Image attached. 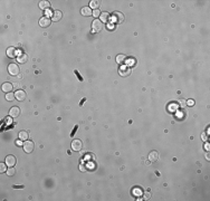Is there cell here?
Masks as SVG:
<instances>
[{
  "label": "cell",
  "instance_id": "cell-1",
  "mask_svg": "<svg viewBox=\"0 0 210 201\" xmlns=\"http://www.w3.org/2000/svg\"><path fill=\"white\" fill-rule=\"evenodd\" d=\"M111 20H112V22H114V23H122L123 21H124V15H123L122 12L115 11L113 15H112Z\"/></svg>",
  "mask_w": 210,
  "mask_h": 201
},
{
  "label": "cell",
  "instance_id": "cell-2",
  "mask_svg": "<svg viewBox=\"0 0 210 201\" xmlns=\"http://www.w3.org/2000/svg\"><path fill=\"white\" fill-rule=\"evenodd\" d=\"M8 72L11 76H17L18 74L20 73V68H19L18 65L11 63V64H9V66H8Z\"/></svg>",
  "mask_w": 210,
  "mask_h": 201
},
{
  "label": "cell",
  "instance_id": "cell-3",
  "mask_svg": "<svg viewBox=\"0 0 210 201\" xmlns=\"http://www.w3.org/2000/svg\"><path fill=\"white\" fill-rule=\"evenodd\" d=\"M22 146H23V151L26 152V153H31V152L34 151L35 144H34V142H32V141L27 140V141H25V143H23Z\"/></svg>",
  "mask_w": 210,
  "mask_h": 201
},
{
  "label": "cell",
  "instance_id": "cell-4",
  "mask_svg": "<svg viewBox=\"0 0 210 201\" xmlns=\"http://www.w3.org/2000/svg\"><path fill=\"white\" fill-rule=\"evenodd\" d=\"M92 29H93L94 32H99L103 29V22L101 20L95 19V20L93 21V23H92Z\"/></svg>",
  "mask_w": 210,
  "mask_h": 201
},
{
  "label": "cell",
  "instance_id": "cell-5",
  "mask_svg": "<svg viewBox=\"0 0 210 201\" xmlns=\"http://www.w3.org/2000/svg\"><path fill=\"white\" fill-rule=\"evenodd\" d=\"M16 162H17V160H16V157L14 156V155H7L6 159H5V163H6L9 168H11V166L15 165Z\"/></svg>",
  "mask_w": 210,
  "mask_h": 201
},
{
  "label": "cell",
  "instance_id": "cell-6",
  "mask_svg": "<svg viewBox=\"0 0 210 201\" xmlns=\"http://www.w3.org/2000/svg\"><path fill=\"white\" fill-rule=\"evenodd\" d=\"M15 97H16V99H17V101H19V102H22V101H25V99H26V93H25L23 90L19 89V90H17V92H16Z\"/></svg>",
  "mask_w": 210,
  "mask_h": 201
},
{
  "label": "cell",
  "instance_id": "cell-7",
  "mask_svg": "<svg viewBox=\"0 0 210 201\" xmlns=\"http://www.w3.org/2000/svg\"><path fill=\"white\" fill-rule=\"evenodd\" d=\"M6 54H7V56H8L9 58H15V57H18L17 56V50H16L15 47H9L8 49H7Z\"/></svg>",
  "mask_w": 210,
  "mask_h": 201
},
{
  "label": "cell",
  "instance_id": "cell-8",
  "mask_svg": "<svg viewBox=\"0 0 210 201\" xmlns=\"http://www.w3.org/2000/svg\"><path fill=\"white\" fill-rule=\"evenodd\" d=\"M1 88H2V90H3V92H6V94H7V93H11V90H12V88H14V86H12L11 83L7 82V83H3L2 86H1Z\"/></svg>",
  "mask_w": 210,
  "mask_h": 201
},
{
  "label": "cell",
  "instance_id": "cell-9",
  "mask_svg": "<svg viewBox=\"0 0 210 201\" xmlns=\"http://www.w3.org/2000/svg\"><path fill=\"white\" fill-rule=\"evenodd\" d=\"M19 114H20V110H19V107H17V106H14V107H11V110L9 111V115L11 117H17L19 116Z\"/></svg>",
  "mask_w": 210,
  "mask_h": 201
},
{
  "label": "cell",
  "instance_id": "cell-10",
  "mask_svg": "<svg viewBox=\"0 0 210 201\" xmlns=\"http://www.w3.org/2000/svg\"><path fill=\"white\" fill-rule=\"evenodd\" d=\"M39 25H40L41 27H44V28H46V27H48L50 25V19L48 17H43L40 18V20H39Z\"/></svg>",
  "mask_w": 210,
  "mask_h": 201
},
{
  "label": "cell",
  "instance_id": "cell-11",
  "mask_svg": "<svg viewBox=\"0 0 210 201\" xmlns=\"http://www.w3.org/2000/svg\"><path fill=\"white\" fill-rule=\"evenodd\" d=\"M72 149H73L74 151H79V150L82 149V142L79 140L73 141V143H72Z\"/></svg>",
  "mask_w": 210,
  "mask_h": 201
},
{
  "label": "cell",
  "instance_id": "cell-12",
  "mask_svg": "<svg viewBox=\"0 0 210 201\" xmlns=\"http://www.w3.org/2000/svg\"><path fill=\"white\" fill-rule=\"evenodd\" d=\"M61 17H63V14H61L59 10H56V11L52 12V21H58V20H60Z\"/></svg>",
  "mask_w": 210,
  "mask_h": 201
},
{
  "label": "cell",
  "instance_id": "cell-13",
  "mask_svg": "<svg viewBox=\"0 0 210 201\" xmlns=\"http://www.w3.org/2000/svg\"><path fill=\"white\" fill-rule=\"evenodd\" d=\"M158 159H159V153H158L157 151L150 152V154H149V161L150 162H155Z\"/></svg>",
  "mask_w": 210,
  "mask_h": 201
},
{
  "label": "cell",
  "instance_id": "cell-14",
  "mask_svg": "<svg viewBox=\"0 0 210 201\" xmlns=\"http://www.w3.org/2000/svg\"><path fill=\"white\" fill-rule=\"evenodd\" d=\"M99 18H101V21H102V22L107 23L108 21H110V19H111V16H110V14H107V12H103V14H101Z\"/></svg>",
  "mask_w": 210,
  "mask_h": 201
},
{
  "label": "cell",
  "instance_id": "cell-15",
  "mask_svg": "<svg viewBox=\"0 0 210 201\" xmlns=\"http://www.w3.org/2000/svg\"><path fill=\"white\" fill-rule=\"evenodd\" d=\"M81 12H82V15H83V16H85V17H88V16L93 15V11L90 10V7H84V8H82Z\"/></svg>",
  "mask_w": 210,
  "mask_h": 201
},
{
  "label": "cell",
  "instance_id": "cell-16",
  "mask_svg": "<svg viewBox=\"0 0 210 201\" xmlns=\"http://www.w3.org/2000/svg\"><path fill=\"white\" fill-rule=\"evenodd\" d=\"M17 60H18V63L23 64V63H26V61L28 60V56H27L26 54H20V55H18Z\"/></svg>",
  "mask_w": 210,
  "mask_h": 201
},
{
  "label": "cell",
  "instance_id": "cell-17",
  "mask_svg": "<svg viewBox=\"0 0 210 201\" xmlns=\"http://www.w3.org/2000/svg\"><path fill=\"white\" fill-rule=\"evenodd\" d=\"M28 137H29V134H28V132L27 131H20L19 132V140L27 141L28 140Z\"/></svg>",
  "mask_w": 210,
  "mask_h": 201
},
{
  "label": "cell",
  "instance_id": "cell-18",
  "mask_svg": "<svg viewBox=\"0 0 210 201\" xmlns=\"http://www.w3.org/2000/svg\"><path fill=\"white\" fill-rule=\"evenodd\" d=\"M49 6H50V3H49V1H47V0H43V1L39 2V8L43 9V10H44V9H48Z\"/></svg>",
  "mask_w": 210,
  "mask_h": 201
},
{
  "label": "cell",
  "instance_id": "cell-19",
  "mask_svg": "<svg viewBox=\"0 0 210 201\" xmlns=\"http://www.w3.org/2000/svg\"><path fill=\"white\" fill-rule=\"evenodd\" d=\"M125 60H126V57L124 55L116 56V63H119V64H123V63H125Z\"/></svg>",
  "mask_w": 210,
  "mask_h": 201
},
{
  "label": "cell",
  "instance_id": "cell-20",
  "mask_svg": "<svg viewBox=\"0 0 210 201\" xmlns=\"http://www.w3.org/2000/svg\"><path fill=\"white\" fill-rule=\"evenodd\" d=\"M130 74V69L128 68H125V67H121V69H120V75L122 76H126Z\"/></svg>",
  "mask_w": 210,
  "mask_h": 201
},
{
  "label": "cell",
  "instance_id": "cell-21",
  "mask_svg": "<svg viewBox=\"0 0 210 201\" xmlns=\"http://www.w3.org/2000/svg\"><path fill=\"white\" fill-rule=\"evenodd\" d=\"M16 97H15V94L12 93H7L6 94V99L7 101H9V102H11V101H14Z\"/></svg>",
  "mask_w": 210,
  "mask_h": 201
},
{
  "label": "cell",
  "instance_id": "cell-22",
  "mask_svg": "<svg viewBox=\"0 0 210 201\" xmlns=\"http://www.w3.org/2000/svg\"><path fill=\"white\" fill-rule=\"evenodd\" d=\"M178 107H179V105H178V104H173V103H171V104L168 106V108H169L170 112H174Z\"/></svg>",
  "mask_w": 210,
  "mask_h": 201
},
{
  "label": "cell",
  "instance_id": "cell-23",
  "mask_svg": "<svg viewBox=\"0 0 210 201\" xmlns=\"http://www.w3.org/2000/svg\"><path fill=\"white\" fill-rule=\"evenodd\" d=\"M90 5V7H92V8L97 9V8H98V6H99V2H98V1H95V0H92Z\"/></svg>",
  "mask_w": 210,
  "mask_h": 201
},
{
  "label": "cell",
  "instance_id": "cell-24",
  "mask_svg": "<svg viewBox=\"0 0 210 201\" xmlns=\"http://www.w3.org/2000/svg\"><path fill=\"white\" fill-rule=\"evenodd\" d=\"M15 173H16V170L14 169L12 166H11V168H9V169L7 170V175H9V177H12Z\"/></svg>",
  "mask_w": 210,
  "mask_h": 201
},
{
  "label": "cell",
  "instance_id": "cell-25",
  "mask_svg": "<svg viewBox=\"0 0 210 201\" xmlns=\"http://www.w3.org/2000/svg\"><path fill=\"white\" fill-rule=\"evenodd\" d=\"M93 16L95 17V19H96L97 17H99V16H101V12H99L98 9H94V10H93Z\"/></svg>",
  "mask_w": 210,
  "mask_h": 201
},
{
  "label": "cell",
  "instance_id": "cell-26",
  "mask_svg": "<svg viewBox=\"0 0 210 201\" xmlns=\"http://www.w3.org/2000/svg\"><path fill=\"white\" fill-rule=\"evenodd\" d=\"M6 170H7V164L6 163L0 164V172H6Z\"/></svg>",
  "mask_w": 210,
  "mask_h": 201
},
{
  "label": "cell",
  "instance_id": "cell-27",
  "mask_svg": "<svg viewBox=\"0 0 210 201\" xmlns=\"http://www.w3.org/2000/svg\"><path fill=\"white\" fill-rule=\"evenodd\" d=\"M143 198L145 199V200H149V199L151 198V193L150 192H144L143 193Z\"/></svg>",
  "mask_w": 210,
  "mask_h": 201
},
{
  "label": "cell",
  "instance_id": "cell-28",
  "mask_svg": "<svg viewBox=\"0 0 210 201\" xmlns=\"http://www.w3.org/2000/svg\"><path fill=\"white\" fill-rule=\"evenodd\" d=\"M186 103H187L188 106H192V105H195V101H193V99H188Z\"/></svg>",
  "mask_w": 210,
  "mask_h": 201
},
{
  "label": "cell",
  "instance_id": "cell-29",
  "mask_svg": "<svg viewBox=\"0 0 210 201\" xmlns=\"http://www.w3.org/2000/svg\"><path fill=\"white\" fill-rule=\"evenodd\" d=\"M75 74H76V77H77V78H78L79 81H81V82H83V77H82L81 75H79V73L77 72V70H75Z\"/></svg>",
  "mask_w": 210,
  "mask_h": 201
},
{
  "label": "cell",
  "instance_id": "cell-30",
  "mask_svg": "<svg viewBox=\"0 0 210 201\" xmlns=\"http://www.w3.org/2000/svg\"><path fill=\"white\" fill-rule=\"evenodd\" d=\"M186 104H187V103H186V101H183V99H181V101H180V106L182 108L186 107Z\"/></svg>",
  "mask_w": 210,
  "mask_h": 201
},
{
  "label": "cell",
  "instance_id": "cell-31",
  "mask_svg": "<svg viewBox=\"0 0 210 201\" xmlns=\"http://www.w3.org/2000/svg\"><path fill=\"white\" fill-rule=\"evenodd\" d=\"M79 170H81V171H83V172H85V171H86V170H87V169L85 168V165H84V164H81V165H79Z\"/></svg>",
  "mask_w": 210,
  "mask_h": 201
},
{
  "label": "cell",
  "instance_id": "cell-32",
  "mask_svg": "<svg viewBox=\"0 0 210 201\" xmlns=\"http://www.w3.org/2000/svg\"><path fill=\"white\" fill-rule=\"evenodd\" d=\"M77 128H78V126L76 125V126H75V128L73 130V132H72V134H70V136H74V134H75V132H76V130H77Z\"/></svg>",
  "mask_w": 210,
  "mask_h": 201
},
{
  "label": "cell",
  "instance_id": "cell-33",
  "mask_svg": "<svg viewBox=\"0 0 210 201\" xmlns=\"http://www.w3.org/2000/svg\"><path fill=\"white\" fill-rule=\"evenodd\" d=\"M135 191H134V194H139V193H140V194H142V191H139V190L140 189H134Z\"/></svg>",
  "mask_w": 210,
  "mask_h": 201
},
{
  "label": "cell",
  "instance_id": "cell-34",
  "mask_svg": "<svg viewBox=\"0 0 210 201\" xmlns=\"http://www.w3.org/2000/svg\"><path fill=\"white\" fill-rule=\"evenodd\" d=\"M201 139H202V140H203V141H206V140H207V136H206V134H204V133H202V135H201Z\"/></svg>",
  "mask_w": 210,
  "mask_h": 201
},
{
  "label": "cell",
  "instance_id": "cell-35",
  "mask_svg": "<svg viewBox=\"0 0 210 201\" xmlns=\"http://www.w3.org/2000/svg\"><path fill=\"white\" fill-rule=\"evenodd\" d=\"M6 123L7 124H10V123H11V119H9V117H6Z\"/></svg>",
  "mask_w": 210,
  "mask_h": 201
},
{
  "label": "cell",
  "instance_id": "cell-36",
  "mask_svg": "<svg viewBox=\"0 0 210 201\" xmlns=\"http://www.w3.org/2000/svg\"><path fill=\"white\" fill-rule=\"evenodd\" d=\"M14 188H15V189H22L23 186H14Z\"/></svg>",
  "mask_w": 210,
  "mask_h": 201
},
{
  "label": "cell",
  "instance_id": "cell-37",
  "mask_svg": "<svg viewBox=\"0 0 210 201\" xmlns=\"http://www.w3.org/2000/svg\"><path fill=\"white\" fill-rule=\"evenodd\" d=\"M17 145H18V146H21V145H23L22 143H21V140H19V141H17Z\"/></svg>",
  "mask_w": 210,
  "mask_h": 201
},
{
  "label": "cell",
  "instance_id": "cell-38",
  "mask_svg": "<svg viewBox=\"0 0 210 201\" xmlns=\"http://www.w3.org/2000/svg\"><path fill=\"white\" fill-rule=\"evenodd\" d=\"M85 101H86V99H85V98H83L82 101H81V103H79V105H81V106H82V105L84 104V102H85Z\"/></svg>",
  "mask_w": 210,
  "mask_h": 201
},
{
  "label": "cell",
  "instance_id": "cell-39",
  "mask_svg": "<svg viewBox=\"0 0 210 201\" xmlns=\"http://www.w3.org/2000/svg\"><path fill=\"white\" fill-rule=\"evenodd\" d=\"M206 157H207V160H209V153H206Z\"/></svg>",
  "mask_w": 210,
  "mask_h": 201
}]
</instances>
